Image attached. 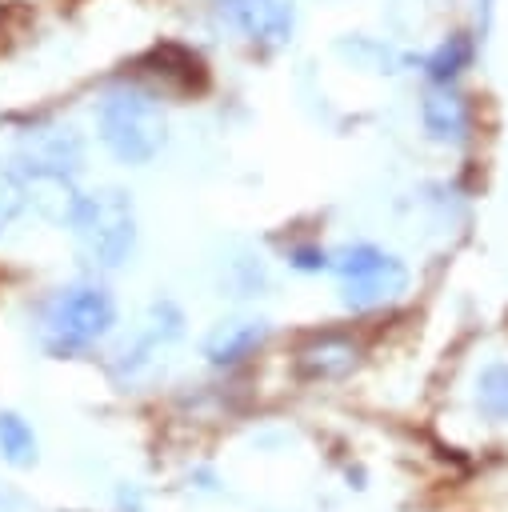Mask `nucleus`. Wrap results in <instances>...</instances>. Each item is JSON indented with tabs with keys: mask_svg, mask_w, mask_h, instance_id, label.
Wrapping results in <instances>:
<instances>
[{
	"mask_svg": "<svg viewBox=\"0 0 508 512\" xmlns=\"http://www.w3.org/2000/svg\"><path fill=\"white\" fill-rule=\"evenodd\" d=\"M420 124L432 144L460 148L472 136V104L456 84H428L420 96Z\"/></svg>",
	"mask_w": 508,
	"mask_h": 512,
	"instance_id": "8",
	"label": "nucleus"
},
{
	"mask_svg": "<svg viewBox=\"0 0 508 512\" xmlns=\"http://www.w3.org/2000/svg\"><path fill=\"white\" fill-rule=\"evenodd\" d=\"M288 264L300 268V272H324L328 268V252L324 248H312V244H300L288 252Z\"/></svg>",
	"mask_w": 508,
	"mask_h": 512,
	"instance_id": "15",
	"label": "nucleus"
},
{
	"mask_svg": "<svg viewBox=\"0 0 508 512\" xmlns=\"http://www.w3.org/2000/svg\"><path fill=\"white\" fill-rule=\"evenodd\" d=\"M268 332L272 328L260 316H228V320H220V324L208 328L200 352H204V360L212 368H236V364H244L248 356H256L264 348Z\"/></svg>",
	"mask_w": 508,
	"mask_h": 512,
	"instance_id": "9",
	"label": "nucleus"
},
{
	"mask_svg": "<svg viewBox=\"0 0 508 512\" xmlns=\"http://www.w3.org/2000/svg\"><path fill=\"white\" fill-rule=\"evenodd\" d=\"M116 328V300L100 280L52 288L36 312V340L48 356H84Z\"/></svg>",
	"mask_w": 508,
	"mask_h": 512,
	"instance_id": "1",
	"label": "nucleus"
},
{
	"mask_svg": "<svg viewBox=\"0 0 508 512\" xmlns=\"http://www.w3.org/2000/svg\"><path fill=\"white\" fill-rule=\"evenodd\" d=\"M472 408L488 424H508V360L480 364L472 380Z\"/></svg>",
	"mask_w": 508,
	"mask_h": 512,
	"instance_id": "11",
	"label": "nucleus"
},
{
	"mask_svg": "<svg viewBox=\"0 0 508 512\" xmlns=\"http://www.w3.org/2000/svg\"><path fill=\"white\" fill-rule=\"evenodd\" d=\"M96 136L128 168H144L168 144V112L152 88L116 84L96 100Z\"/></svg>",
	"mask_w": 508,
	"mask_h": 512,
	"instance_id": "2",
	"label": "nucleus"
},
{
	"mask_svg": "<svg viewBox=\"0 0 508 512\" xmlns=\"http://www.w3.org/2000/svg\"><path fill=\"white\" fill-rule=\"evenodd\" d=\"M216 20L244 44L272 52L292 40L296 4L292 0H216Z\"/></svg>",
	"mask_w": 508,
	"mask_h": 512,
	"instance_id": "7",
	"label": "nucleus"
},
{
	"mask_svg": "<svg viewBox=\"0 0 508 512\" xmlns=\"http://www.w3.org/2000/svg\"><path fill=\"white\" fill-rule=\"evenodd\" d=\"M28 208V188H24V176L16 172V164H4L0 160V236L16 224V216Z\"/></svg>",
	"mask_w": 508,
	"mask_h": 512,
	"instance_id": "14",
	"label": "nucleus"
},
{
	"mask_svg": "<svg viewBox=\"0 0 508 512\" xmlns=\"http://www.w3.org/2000/svg\"><path fill=\"white\" fill-rule=\"evenodd\" d=\"M0 456L16 468H28L36 460V432L20 412H0Z\"/></svg>",
	"mask_w": 508,
	"mask_h": 512,
	"instance_id": "13",
	"label": "nucleus"
},
{
	"mask_svg": "<svg viewBox=\"0 0 508 512\" xmlns=\"http://www.w3.org/2000/svg\"><path fill=\"white\" fill-rule=\"evenodd\" d=\"M328 272L336 276V292L348 312H376L408 292V264L368 240L328 252Z\"/></svg>",
	"mask_w": 508,
	"mask_h": 512,
	"instance_id": "4",
	"label": "nucleus"
},
{
	"mask_svg": "<svg viewBox=\"0 0 508 512\" xmlns=\"http://www.w3.org/2000/svg\"><path fill=\"white\" fill-rule=\"evenodd\" d=\"M356 368H360V344L344 332H320L308 344H300V352H296V372L304 380L328 384V380L352 376Z\"/></svg>",
	"mask_w": 508,
	"mask_h": 512,
	"instance_id": "10",
	"label": "nucleus"
},
{
	"mask_svg": "<svg viewBox=\"0 0 508 512\" xmlns=\"http://www.w3.org/2000/svg\"><path fill=\"white\" fill-rule=\"evenodd\" d=\"M180 332H184V312H180L172 300H156V304L148 308V316L140 320V328H136V332L116 348V356H112L108 372H112L120 384L140 380V376L160 360V352H164Z\"/></svg>",
	"mask_w": 508,
	"mask_h": 512,
	"instance_id": "6",
	"label": "nucleus"
},
{
	"mask_svg": "<svg viewBox=\"0 0 508 512\" xmlns=\"http://www.w3.org/2000/svg\"><path fill=\"white\" fill-rule=\"evenodd\" d=\"M68 228L76 232V244L88 264L120 268L136 248V204L116 184L80 192L72 204Z\"/></svg>",
	"mask_w": 508,
	"mask_h": 512,
	"instance_id": "3",
	"label": "nucleus"
},
{
	"mask_svg": "<svg viewBox=\"0 0 508 512\" xmlns=\"http://www.w3.org/2000/svg\"><path fill=\"white\" fill-rule=\"evenodd\" d=\"M468 60H472V40L456 32V36H444V40L420 60V68H424L428 84H456V76L468 68Z\"/></svg>",
	"mask_w": 508,
	"mask_h": 512,
	"instance_id": "12",
	"label": "nucleus"
},
{
	"mask_svg": "<svg viewBox=\"0 0 508 512\" xmlns=\"http://www.w3.org/2000/svg\"><path fill=\"white\" fill-rule=\"evenodd\" d=\"M84 168V140L76 136L72 124H36L20 136L16 144V172L24 184L36 180H76Z\"/></svg>",
	"mask_w": 508,
	"mask_h": 512,
	"instance_id": "5",
	"label": "nucleus"
}]
</instances>
